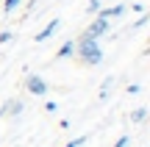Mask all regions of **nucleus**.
Listing matches in <instances>:
<instances>
[{
	"instance_id": "nucleus-15",
	"label": "nucleus",
	"mask_w": 150,
	"mask_h": 147,
	"mask_svg": "<svg viewBox=\"0 0 150 147\" xmlns=\"http://www.w3.org/2000/svg\"><path fill=\"white\" fill-rule=\"evenodd\" d=\"M147 20H150V17H147V14H142V17H139V20H136V22H134V31H136V28H142V25H147Z\"/></svg>"
},
{
	"instance_id": "nucleus-12",
	"label": "nucleus",
	"mask_w": 150,
	"mask_h": 147,
	"mask_svg": "<svg viewBox=\"0 0 150 147\" xmlns=\"http://www.w3.org/2000/svg\"><path fill=\"white\" fill-rule=\"evenodd\" d=\"M128 144H131V133H122V136L114 142V147H128Z\"/></svg>"
},
{
	"instance_id": "nucleus-4",
	"label": "nucleus",
	"mask_w": 150,
	"mask_h": 147,
	"mask_svg": "<svg viewBox=\"0 0 150 147\" xmlns=\"http://www.w3.org/2000/svg\"><path fill=\"white\" fill-rule=\"evenodd\" d=\"M22 111V100H17V97H8L3 106H0V120H8V117H17Z\"/></svg>"
},
{
	"instance_id": "nucleus-11",
	"label": "nucleus",
	"mask_w": 150,
	"mask_h": 147,
	"mask_svg": "<svg viewBox=\"0 0 150 147\" xmlns=\"http://www.w3.org/2000/svg\"><path fill=\"white\" fill-rule=\"evenodd\" d=\"M86 139H89V136H86V133H83V136H78V139H72V142H67L64 147H83V144H86Z\"/></svg>"
},
{
	"instance_id": "nucleus-3",
	"label": "nucleus",
	"mask_w": 150,
	"mask_h": 147,
	"mask_svg": "<svg viewBox=\"0 0 150 147\" xmlns=\"http://www.w3.org/2000/svg\"><path fill=\"white\" fill-rule=\"evenodd\" d=\"M22 89H25L28 94L45 97V94H47V81H45V78H39V75H28V78H25V83H22Z\"/></svg>"
},
{
	"instance_id": "nucleus-10",
	"label": "nucleus",
	"mask_w": 150,
	"mask_h": 147,
	"mask_svg": "<svg viewBox=\"0 0 150 147\" xmlns=\"http://www.w3.org/2000/svg\"><path fill=\"white\" fill-rule=\"evenodd\" d=\"M20 3H22V0H6V3H3V14H11L14 8H20Z\"/></svg>"
},
{
	"instance_id": "nucleus-9",
	"label": "nucleus",
	"mask_w": 150,
	"mask_h": 147,
	"mask_svg": "<svg viewBox=\"0 0 150 147\" xmlns=\"http://www.w3.org/2000/svg\"><path fill=\"white\" fill-rule=\"evenodd\" d=\"M111 86H114V78H106V81L100 83V100H106L108 94H111Z\"/></svg>"
},
{
	"instance_id": "nucleus-2",
	"label": "nucleus",
	"mask_w": 150,
	"mask_h": 147,
	"mask_svg": "<svg viewBox=\"0 0 150 147\" xmlns=\"http://www.w3.org/2000/svg\"><path fill=\"white\" fill-rule=\"evenodd\" d=\"M108 31H111V22H108L106 17L97 14V17H95V22H92V25H86V31L81 33V36H86V39H100V36H106Z\"/></svg>"
},
{
	"instance_id": "nucleus-1",
	"label": "nucleus",
	"mask_w": 150,
	"mask_h": 147,
	"mask_svg": "<svg viewBox=\"0 0 150 147\" xmlns=\"http://www.w3.org/2000/svg\"><path fill=\"white\" fill-rule=\"evenodd\" d=\"M75 53H78V58H81L83 67H97L103 61V50H100V44H97V39L78 36V42H75Z\"/></svg>"
},
{
	"instance_id": "nucleus-5",
	"label": "nucleus",
	"mask_w": 150,
	"mask_h": 147,
	"mask_svg": "<svg viewBox=\"0 0 150 147\" xmlns=\"http://www.w3.org/2000/svg\"><path fill=\"white\" fill-rule=\"evenodd\" d=\"M59 25H61V20H50L47 25H45L42 31L36 33V42H47V39H50V36L56 33V28H59Z\"/></svg>"
},
{
	"instance_id": "nucleus-8",
	"label": "nucleus",
	"mask_w": 150,
	"mask_h": 147,
	"mask_svg": "<svg viewBox=\"0 0 150 147\" xmlns=\"http://www.w3.org/2000/svg\"><path fill=\"white\" fill-rule=\"evenodd\" d=\"M145 120H147V108H145V106H139V108L131 114V122H134V125H139V122H145Z\"/></svg>"
},
{
	"instance_id": "nucleus-14",
	"label": "nucleus",
	"mask_w": 150,
	"mask_h": 147,
	"mask_svg": "<svg viewBox=\"0 0 150 147\" xmlns=\"http://www.w3.org/2000/svg\"><path fill=\"white\" fill-rule=\"evenodd\" d=\"M11 39H14V31H3V33H0V44L11 42Z\"/></svg>"
},
{
	"instance_id": "nucleus-6",
	"label": "nucleus",
	"mask_w": 150,
	"mask_h": 147,
	"mask_svg": "<svg viewBox=\"0 0 150 147\" xmlns=\"http://www.w3.org/2000/svg\"><path fill=\"white\" fill-rule=\"evenodd\" d=\"M97 14H100V17H106V20H114V17H122V14H125V3H120V6H111V8H100Z\"/></svg>"
},
{
	"instance_id": "nucleus-7",
	"label": "nucleus",
	"mask_w": 150,
	"mask_h": 147,
	"mask_svg": "<svg viewBox=\"0 0 150 147\" xmlns=\"http://www.w3.org/2000/svg\"><path fill=\"white\" fill-rule=\"evenodd\" d=\"M70 56H75V42H64L56 50V58H70Z\"/></svg>"
},
{
	"instance_id": "nucleus-13",
	"label": "nucleus",
	"mask_w": 150,
	"mask_h": 147,
	"mask_svg": "<svg viewBox=\"0 0 150 147\" xmlns=\"http://www.w3.org/2000/svg\"><path fill=\"white\" fill-rule=\"evenodd\" d=\"M86 11H89V14H97V11H100V0H89Z\"/></svg>"
}]
</instances>
